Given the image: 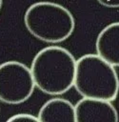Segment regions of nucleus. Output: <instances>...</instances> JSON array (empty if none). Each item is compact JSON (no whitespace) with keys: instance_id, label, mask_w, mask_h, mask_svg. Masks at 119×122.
Wrapping results in <instances>:
<instances>
[{"instance_id":"2","label":"nucleus","mask_w":119,"mask_h":122,"mask_svg":"<svg viewBox=\"0 0 119 122\" xmlns=\"http://www.w3.org/2000/svg\"><path fill=\"white\" fill-rule=\"evenodd\" d=\"M24 24L33 37L49 44L67 40L75 29V19L70 10L50 1H38L29 6L24 14Z\"/></svg>"},{"instance_id":"6","label":"nucleus","mask_w":119,"mask_h":122,"mask_svg":"<svg viewBox=\"0 0 119 122\" xmlns=\"http://www.w3.org/2000/svg\"><path fill=\"white\" fill-rule=\"evenodd\" d=\"M96 53L114 67H119V22L107 25L95 41Z\"/></svg>"},{"instance_id":"9","label":"nucleus","mask_w":119,"mask_h":122,"mask_svg":"<svg viewBox=\"0 0 119 122\" xmlns=\"http://www.w3.org/2000/svg\"><path fill=\"white\" fill-rule=\"evenodd\" d=\"M100 5L110 8V9H118L119 8V0H96Z\"/></svg>"},{"instance_id":"8","label":"nucleus","mask_w":119,"mask_h":122,"mask_svg":"<svg viewBox=\"0 0 119 122\" xmlns=\"http://www.w3.org/2000/svg\"><path fill=\"white\" fill-rule=\"evenodd\" d=\"M8 121L9 122H10V121H25V122L32 121V122H37V121H39V119H38V116H35L34 114L23 112V113H16L14 115L10 116L8 119Z\"/></svg>"},{"instance_id":"10","label":"nucleus","mask_w":119,"mask_h":122,"mask_svg":"<svg viewBox=\"0 0 119 122\" xmlns=\"http://www.w3.org/2000/svg\"><path fill=\"white\" fill-rule=\"evenodd\" d=\"M2 6H3V0H0V10L2 9Z\"/></svg>"},{"instance_id":"5","label":"nucleus","mask_w":119,"mask_h":122,"mask_svg":"<svg viewBox=\"0 0 119 122\" xmlns=\"http://www.w3.org/2000/svg\"><path fill=\"white\" fill-rule=\"evenodd\" d=\"M75 122H116L118 112L111 101L82 97L74 105Z\"/></svg>"},{"instance_id":"4","label":"nucleus","mask_w":119,"mask_h":122,"mask_svg":"<svg viewBox=\"0 0 119 122\" xmlns=\"http://www.w3.org/2000/svg\"><path fill=\"white\" fill-rule=\"evenodd\" d=\"M35 89L30 68L17 60L0 64V101L17 105L27 101Z\"/></svg>"},{"instance_id":"1","label":"nucleus","mask_w":119,"mask_h":122,"mask_svg":"<svg viewBox=\"0 0 119 122\" xmlns=\"http://www.w3.org/2000/svg\"><path fill=\"white\" fill-rule=\"evenodd\" d=\"M75 70V57L60 46L43 48L35 54L30 65L35 87L50 95L63 94L73 87Z\"/></svg>"},{"instance_id":"7","label":"nucleus","mask_w":119,"mask_h":122,"mask_svg":"<svg viewBox=\"0 0 119 122\" xmlns=\"http://www.w3.org/2000/svg\"><path fill=\"white\" fill-rule=\"evenodd\" d=\"M37 116L43 122H75V108L68 99L53 97L42 105Z\"/></svg>"},{"instance_id":"3","label":"nucleus","mask_w":119,"mask_h":122,"mask_svg":"<svg viewBox=\"0 0 119 122\" xmlns=\"http://www.w3.org/2000/svg\"><path fill=\"white\" fill-rule=\"evenodd\" d=\"M73 87L82 97L112 102L119 93V76L114 66L97 53H88L76 60Z\"/></svg>"}]
</instances>
